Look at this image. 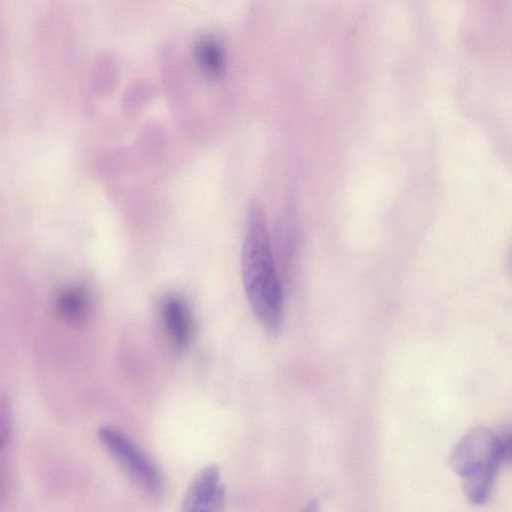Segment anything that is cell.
I'll return each instance as SVG.
<instances>
[{"label": "cell", "instance_id": "6da1fadb", "mask_svg": "<svg viewBox=\"0 0 512 512\" xmlns=\"http://www.w3.org/2000/svg\"><path fill=\"white\" fill-rule=\"evenodd\" d=\"M245 293L258 321L271 334L282 328L283 297L266 218L256 201L248 206L241 252Z\"/></svg>", "mask_w": 512, "mask_h": 512}, {"label": "cell", "instance_id": "7a4b0ae2", "mask_svg": "<svg viewBox=\"0 0 512 512\" xmlns=\"http://www.w3.org/2000/svg\"><path fill=\"white\" fill-rule=\"evenodd\" d=\"M509 454L508 431L497 433L487 427H476L456 443L449 465L461 478L463 492L472 504L487 501L497 471Z\"/></svg>", "mask_w": 512, "mask_h": 512}, {"label": "cell", "instance_id": "3957f363", "mask_svg": "<svg viewBox=\"0 0 512 512\" xmlns=\"http://www.w3.org/2000/svg\"><path fill=\"white\" fill-rule=\"evenodd\" d=\"M98 437L127 477L141 490L152 496L163 492L160 470L133 442L111 426H101Z\"/></svg>", "mask_w": 512, "mask_h": 512}, {"label": "cell", "instance_id": "277c9868", "mask_svg": "<svg viewBox=\"0 0 512 512\" xmlns=\"http://www.w3.org/2000/svg\"><path fill=\"white\" fill-rule=\"evenodd\" d=\"M226 490L218 466L201 468L188 485L182 501V511L217 512L225 504Z\"/></svg>", "mask_w": 512, "mask_h": 512}, {"label": "cell", "instance_id": "5b68a950", "mask_svg": "<svg viewBox=\"0 0 512 512\" xmlns=\"http://www.w3.org/2000/svg\"><path fill=\"white\" fill-rule=\"evenodd\" d=\"M160 313L173 347L185 349L193 337V317L186 301L178 295H169L162 301Z\"/></svg>", "mask_w": 512, "mask_h": 512}, {"label": "cell", "instance_id": "8992f818", "mask_svg": "<svg viewBox=\"0 0 512 512\" xmlns=\"http://www.w3.org/2000/svg\"><path fill=\"white\" fill-rule=\"evenodd\" d=\"M55 317L69 326L86 322L93 311V299L89 290L81 285L60 289L52 301Z\"/></svg>", "mask_w": 512, "mask_h": 512}, {"label": "cell", "instance_id": "52a82bcc", "mask_svg": "<svg viewBox=\"0 0 512 512\" xmlns=\"http://www.w3.org/2000/svg\"><path fill=\"white\" fill-rule=\"evenodd\" d=\"M194 56L201 72L208 78H220L225 72L226 58L221 43L213 37H202L194 46Z\"/></svg>", "mask_w": 512, "mask_h": 512}, {"label": "cell", "instance_id": "ba28073f", "mask_svg": "<svg viewBox=\"0 0 512 512\" xmlns=\"http://www.w3.org/2000/svg\"><path fill=\"white\" fill-rule=\"evenodd\" d=\"M11 411L6 399L0 397V451L8 443L11 433Z\"/></svg>", "mask_w": 512, "mask_h": 512}, {"label": "cell", "instance_id": "9c48e42d", "mask_svg": "<svg viewBox=\"0 0 512 512\" xmlns=\"http://www.w3.org/2000/svg\"><path fill=\"white\" fill-rule=\"evenodd\" d=\"M6 480L3 476V474L0 472V500L5 495L6 492Z\"/></svg>", "mask_w": 512, "mask_h": 512}]
</instances>
